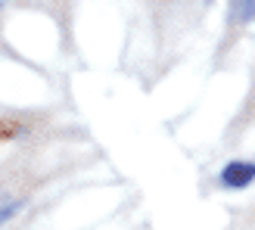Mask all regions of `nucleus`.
<instances>
[{
  "label": "nucleus",
  "mask_w": 255,
  "mask_h": 230,
  "mask_svg": "<svg viewBox=\"0 0 255 230\" xmlns=\"http://www.w3.org/2000/svg\"><path fill=\"white\" fill-rule=\"evenodd\" d=\"M255 181V165L252 162H231V165H224V171H221V184L224 187H249Z\"/></svg>",
  "instance_id": "nucleus-1"
},
{
  "label": "nucleus",
  "mask_w": 255,
  "mask_h": 230,
  "mask_svg": "<svg viewBox=\"0 0 255 230\" xmlns=\"http://www.w3.org/2000/svg\"><path fill=\"white\" fill-rule=\"evenodd\" d=\"M19 209H22V202H6V206H0V224L9 221V218H12V215H16Z\"/></svg>",
  "instance_id": "nucleus-3"
},
{
  "label": "nucleus",
  "mask_w": 255,
  "mask_h": 230,
  "mask_svg": "<svg viewBox=\"0 0 255 230\" xmlns=\"http://www.w3.org/2000/svg\"><path fill=\"white\" fill-rule=\"evenodd\" d=\"M237 3V19L240 22H249L255 16V0H234Z\"/></svg>",
  "instance_id": "nucleus-2"
}]
</instances>
